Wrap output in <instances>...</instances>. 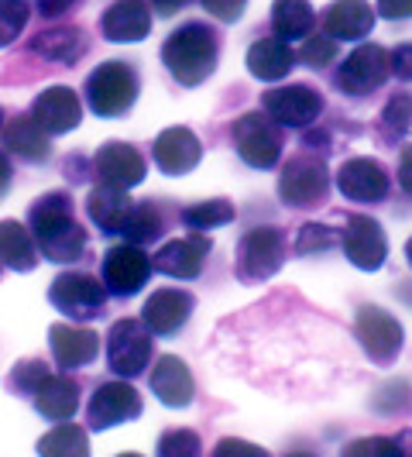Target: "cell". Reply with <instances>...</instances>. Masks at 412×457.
<instances>
[{
	"label": "cell",
	"instance_id": "1",
	"mask_svg": "<svg viewBox=\"0 0 412 457\" xmlns=\"http://www.w3.org/2000/svg\"><path fill=\"white\" fill-rule=\"evenodd\" d=\"M28 224H31V234H35L38 254H45L48 262L69 265V262H79L83 252H87V230L76 224L72 196L62 193V189L38 196L28 210Z\"/></svg>",
	"mask_w": 412,
	"mask_h": 457
},
{
	"label": "cell",
	"instance_id": "2",
	"mask_svg": "<svg viewBox=\"0 0 412 457\" xmlns=\"http://www.w3.org/2000/svg\"><path fill=\"white\" fill-rule=\"evenodd\" d=\"M220 59V42L213 35V28L200 21H189L176 28L165 46H161V62L169 69V76L183 87H200L213 76Z\"/></svg>",
	"mask_w": 412,
	"mask_h": 457
},
{
	"label": "cell",
	"instance_id": "3",
	"mask_svg": "<svg viewBox=\"0 0 412 457\" xmlns=\"http://www.w3.org/2000/svg\"><path fill=\"white\" fill-rule=\"evenodd\" d=\"M137 100V72L128 62H103L87 76V104L96 117H124Z\"/></svg>",
	"mask_w": 412,
	"mask_h": 457
},
{
	"label": "cell",
	"instance_id": "4",
	"mask_svg": "<svg viewBox=\"0 0 412 457\" xmlns=\"http://www.w3.org/2000/svg\"><path fill=\"white\" fill-rule=\"evenodd\" d=\"M230 137H234V148H237L241 162L251 169H275L282 159V131L265 111L237 117L230 128Z\"/></svg>",
	"mask_w": 412,
	"mask_h": 457
},
{
	"label": "cell",
	"instance_id": "5",
	"mask_svg": "<svg viewBox=\"0 0 412 457\" xmlns=\"http://www.w3.org/2000/svg\"><path fill=\"white\" fill-rule=\"evenodd\" d=\"M285 234L278 228H251L237 245V278L244 286L272 278L285 265Z\"/></svg>",
	"mask_w": 412,
	"mask_h": 457
},
{
	"label": "cell",
	"instance_id": "6",
	"mask_svg": "<svg viewBox=\"0 0 412 457\" xmlns=\"http://www.w3.org/2000/svg\"><path fill=\"white\" fill-rule=\"evenodd\" d=\"M155 334L137 320V317H124L111 327L107 334V361L117 378H137L144 368L152 365V341Z\"/></svg>",
	"mask_w": 412,
	"mask_h": 457
},
{
	"label": "cell",
	"instance_id": "7",
	"mask_svg": "<svg viewBox=\"0 0 412 457\" xmlns=\"http://www.w3.org/2000/svg\"><path fill=\"white\" fill-rule=\"evenodd\" d=\"M48 303L59 313H66L69 320H93L103 313L107 289L90 272H62L48 286Z\"/></svg>",
	"mask_w": 412,
	"mask_h": 457
},
{
	"label": "cell",
	"instance_id": "8",
	"mask_svg": "<svg viewBox=\"0 0 412 457\" xmlns=\"http://www.w3.org/2000/svg\"><path fill=\"white\" fill-rule=\"evenodd\" d=\"M354 337L361 341L365 354L375 365L389 368L399 358L402 344H406V330L382 306H361L358 317H354Z\"/></svg>",
	"mask_w": 412,
	"mask_h": 457
},
{
	"label": "cell",
	"instance_id": "9",
	"mask_svg": "<svg viewBox=\"0 0 412 457\" xmlns=\"http://www.w3.org/2000/svg\"><path fill=\"white\" fill-rule=\"evenodd\" d=\"M389 76H391V52H385L382 46H358L343 59V66L337 69L334 83L347 96H367V93L382 90Z\"/></svg>",
	"mask_w": 412,
	"mask_h": 457
},
{
	"label": "cell",
	"instance_id": "10",
	"mask_svg": "<svg viewBox=\"0 0 412 457\" xmlns=\"http://www.w3.org/2000/svg\"><path fill=\"white\" fill-rule=\"evenodd\" d=\"M152 275V258L144 254L141 245H117L103 254V269H100V282L107 289V296H135L141 286Z\"/></svg>",
	"mask_w": 412,
	"mask_h": 457
},
{
	"label": "cell",
	"instance_id": "11",
	"mask_svg": "<svg viewBox=\"0 0 412 457\" xmlns=\"http://www.w3.org/2000/svg\"><path fill=\"white\" fill-rule=\"evenodd\" d=\"M341 248L354 269L378 272L389 258V237H385L378 220H371L365 213H354V217H347V224L341 230Z\"/></svg>",
	"mask_w": 412,
	"mask_h": 457
},
{
	"label": "cell",
	"instance_id": "12",
	"mask_svg": "<svg viewBox=\"0 0 412 457\" xmlns=\"http://www.w3.org/2000/svg\"><path fill=\"white\" fill-rule=\"evenodd\" d=\"M334 183H337L343 200H350V204H382L391 189V176L378 159L358 155L337 169Z\"/></svg>",
	"mask_w": 412,
	"mask_h": 457
},
{
	"label": "cell",
	"instance_id": "13",
	"mask_svg": "<svg viewBox=\"0 0 412 457\" xmlns=\"http://www.w3.org/2000/svg\"><path fill=\"white\" fill-rule=\"evenodd\" d=\"M137 416H141V395L124 378L96 386V392L90 395V406H87L90 430H111V427H120V423L137 420Z\"/></svg>",
	"mask_w": 412,
	"mask_h": 457
},
{
	"label": "cell",
	"instance_id": "14",
	"mask_svg": "<svg viewBox=\"0 0 412 457\" xmlns=\"http://www.w3.org/2000/svg\"><path fill=\"white\" fill-rule=\"evenodd\" d=\"M326 189H330V172L320 159L313 155H299L293 159L282 176H278V196L289 206H317L326 200Z\"/></svg>",
	"mask_w": 412,
	"mask_h": 457
},
{
	"label": "cell",
	"instance_id": "15",
	"mask_svg": "<svg viewBox=\"0 0 412 457\" xmlns=\"http://www.w3.org/2000/svg\"><path fill=\"white\" fill-rule=\"evenodd\" d=\"M265 114L272 117L278 128H309L323 114V96L306 83L278 87L265 93Z\"/></svg>",
	"mask_w": 412,
	"mask_h": 457
},
{
	"label": "cell",
	"instance_id": "16",
	"mask_svg": "<svg viewBox=\"0 0 412 457\" xmlns=\"http://www.w3.org/2000/svg\"><path fill=\"white\" fill-rule=\"evenodd\" d=\"M93 169L100 176L103 186H117V189H135L137 183H144L148 162L137 152L135 145L128 141H107L96 148L93 155Z\"/></svg>",
	"mask_w": 412,
	"mask_h": 457
},
{
	"label": "cell",
	"instance_id": "17",
	"mask_svg": "<svg viewBox=\"0 0 412 457\" xmlns=\"http://www.w3.org/2000/svg\"><path fill=\"white\" fill-rule=\"evenodd\" d=\"M31 117L38 120V128H42L48 137L69 135V131H76L79 120H83V104H79L76 90H69V87H48V90H42L35 96Z\"/></svg>",
	"mask_w": 412,
	"mask_h": 457
},
{
	"label": "cell",
	"instance_id": "18",
	"mask_svg": "<svg viewBox=\"0 0 412 457\" xmlns=\"http://www.w3.org/2000/svg\"><path fill=\"white\" fill-rule=\"evenodd\" d=\"M193 310H196V299L189 296L185 289H159V293H152L148 303H144L141 323L155 337H172V334H179L185 323H189Z\"/></svg>",
	"mask_w": 412,
	"mask_h": 457
},
{
	"label": "cell",
	"instance_id": "19",
	"mask_svg": "<svg viewBox=\"0 0 412 457\" xmlns=\"http://www.w3.org/2000/svg\"><path fill=\"white\" fill-rule=\"evenodd\" d=\"M210 237L206 234H189V237H176V241H169V245H161L155 258H152V269L161 275H169V278H196V275L203 272L206 265V254H210Z\"/></svg>",
	"mask_w": 412,
	"mask_h": 457
},
{
	"label": "cell",
	"instance_id": "20",
	"mask_svg": "<svg viewBox=\"0 0 412 457\" xmlns=\"http://www.w3.org/2000/svg\"><path fill=\"white\" fill-rule=\"evenodd\" d=\"M48 347H52V358L62 371H76V368H87L96 361L100 354V337L96 330L87 327H76V323H52L48 330Z\"/></svg>",
	"mask_w": 412,
	"mask_h": 457
},
{
	"label": "cell",
	"instance_id": "21",
	"mask_svg": "<svg viewBox=\"0 0 412 457\" xmlns=\"http://www.w3.org/2000/svg\"><path fill=\"white\" fill-rule=\"evenodd\" d=\"M152 159L165 176H185L200 165L203 145L189 128H165L152 145Z\"/></svg>",
	"mask_w": 412,
	"mask_h": 457
},
{
	"label": "cell",
	"instance_id": "22",
	"mask_svg": "<svg viewBox=\"0 0 412 457\" xmlns=\"http://www.w3.org/2000/svg\"><path fill=\"white\" fill-rule=\"evenodd\" d=\"M100 31L107 42L135 46L152 31V7L144 0H114L100 18Z\"/></svg>",
	"mask_w": 412,
	"mask_h": 457
},
{
	"label": "cell",
	"instance_id": "23",
	"mask_svg": "<svg viewBox=\"0 0 412 457\" xmlns=\"http://www.w3.org/2000/svg\"><path fill=\"white\" fill-rule=\"evenodd\" d=\"M148 382H152V395L159 399L161 406H172V410H185L193 403V395H196L193 371L176 354H161L155 368H152V375H148Z\"/></svg>",
	"mask_w": 412,
	"mask_h": 457
},
{
	"label": "cell",
	"instance_id": "24",
	"mask_svg": "<svg viewBox=\"0 0 412 457\" xmlns=\"http://www.w3.org/2000/svg\"><path fill=\"white\" fill-rule=\"evenodd\" d=\"M375 28V11L367 0H334L323 14V35L326 38H343V42H358L367 38Z\"/></svg>",
	"mask_w": 412,
	"mask_h": 457
},
{
	"label": "cell",
	"instance_id": "25",
	"mask_svg": "<svg viewBox=\"0 0 412 457\" xmlns=\"http://www.w3.org/2000/svg\"><path fill=\"white\" fill-rule=\"evenodd\" d=\"M31 403H35L38 416H45L48 423H69L79 410V382L69 378V371H62V375L52 371L45 382L35 389Z\"/></svg>",
	"mask_w": 412,
	"mask_h": 457
},
{
	"label": "cell",
	"instance_id": "26",
	"mask_svg": "<svg viewBox=\"0 0 412 457\" xmlns=\"http://www.w3.org/2000/svg\"><path fill=\"white\" fill-rule=\"evenodd\" d=\"M0 137H4L7 155H18L21 162L38 165V162L52 159V141H48V135L38 128V120L31 114H21V117H14V120H7Z\"/></svg>",
	"mask_w": 412,
	"mask_h": 457
},
{
	"label": "cell",
	"instance_id": "27",
	"mask_svg": "<svg viewBox=\"0 0 412 457\" xmlns=\"http://www.w3.org/2000/svg\"><path fill=\"white\" fill-rule=\"evenodd\" d=\"M135 210V200L128 196V189H117V186H93L90 196H87V213L96 228L103 234H120L128 217Z\"/></svg>",
	"mask_w": 412,
	"mask_h": 457
},
{
	"label": "cell",
	"instance_id": "28",
	"mask_svg": "<svg viewBox=\"0 0 412 457\" xmlns=\"http://www.w3.org/2000/svg\"><path fill=\"white\" fill-rule=\"evenodd\" d=\"M296 66V52L285 38H258L251 48H248V72L261 83H278L285 79Z\"/></svg>",
	"mask_w": 412,
	"mask_h": 457
},
{
	"label": "cell",
	"instance_id": "29",
	"mask_svg": "<svg viewBox=\"0 0 412 457\" xmlns=\"http://www.w3.org/2000/svg\"><path fill=\"white\" fill-rule=\"evenodd\" d=\"M38 245L35 234L18 220H0V265L14 272H31L38 265Z\"/></svg>",
	"mask_w": 412,
	"mask_h": 457
},
{
	"label": "cell",
	"instance_id": "30",
	"mask_svg": "<svg viewBox=\"0 0 412 457\" xmlns=\"http://www.w3.org/2000/svg\"><path fill=\"white\" fill-rule=\"evenodd\" d=\"M31 52L42 55V59H52V62H66L72 66L83 52H87V35L79 28H48V31H38L31 38Z\"/></svg>",
	"mask_w": 412,
	"mask_h": 457
},
{
	"label": "cell",
	"instance_id": "31",
	"mask_svg": "<svg viewBox=\"0 0 412 457\" xmlns=\"http://www.w3.org/2000/svg\"><path fill=\"white\" fill-rule=\"evenodd\" d=\"M313 4L309 0H275L272 4V31L278 38L293 42V38H306L313 31Z\"/></svg>",
	"mask_w": 412,
	"mask_h": 457
},
{
	"label": "cell",
	"instance_id": "32",
	"mask_svg": "<svg viewBox=\"0 0 412 457\" xmlns=\"http://www.w3.org/2000/svg\"><path fill=\"white\" fill-rule=\"evenodd\" d=\"M38 457H90V436L76 423H55L38 440Z\"/></svg>",
	"mask_w": 412,
	"mask_h": 457
},
{
	"label": "cell",
	"instance_id": "33",
	"mask_svg": "<svg viewBox=\"0 0 412 457\" xmlns=\"http://www.w3.org/2000/svg\"><path fill=\"white\" fill-rule=\"evenodd\" d=\"M179 217H183V224L189 230L203 234V230H213V228H224V224H230V220L237 217V210H234V204H230V200H203V204L185 206Z\"/></svg>",
	"mask_w": 412,
	"mask_h": 457
},
{
	"label": "cell",
	"instance_id": "34",
	"mask_svg": "<svg viewBox=\"0 0 412 457\" xmlns=\"http://www.w3.org/2000/svg\"><path fill=\"white\" fill-rule=\"evenodd\" d=\"M120 234H124L128 245H148L161 234V213L152 204H135Z\"/></svg>",
	"mask_w": 412,
	"mask_h": 457
},
{
	"label": "cell",
	"instance_id": "35",
	"mask_svg": "<svg viewBox=\"0 0 412 457\" xmlns=\"http://www.w3.org/2000/svg\"><path fill=\"white\" fill-rule=\"evenodd\" d=\"M382 131L391 141L412 137V93H395L389 104L382 107Z\"/></svg>",
	"mask_w": 412,
	"mask_h": 457
},
{
	"label": "cell",
	"instance_id": "36",
	"mask_svg": "<svg viewBox=\"0 0 412 457\" xmlns=\"http://www.w3.org/2000/svg\"><path fill=\"white\" fill-rule=\"evenodd\" d=\"M159 457H203V440L185 427L165 430L159 436Z\"/></svg>",
	"mask_w": 412,
	"mask_h": 457
},
{
	"label": "cell",
	"instance_id": "37",
	"mask_svg": "<svg viewBox=\"0 0 412 457\" xmlns=\"http://www.w3.org/2000/svg\"><path fill=\"white\" fill-rule=\"evenodd\" d=\"M28 18H31L28 0H0V48H7L21 35Z\"/></svg>",
	"mask_w": 412,
	"mask_h": 457
},
{
	"label": "cell",
	"instance_id": "38",
	"mask_svg": "<svg viewBox=\"0 0 412 457\" xmlns=\"http://www.w3.org/2000/svg\"><path fill=\"white\" fill-rule=\"evenodd\" d=\"M48 375H52V368L45 361H38V358H28L21 365H14V371L7 375V389L21 392V395H35V389L45 382Z\"/></svg>",
	"mask_w": 412,
	"mask_h": 457
},
{
	"label": "cell",
	"instance_id": "39",
	"mask_svg": "<svg viewBox=\"0 0 412 457\" xmlns=\"http://www.w3.org/2000/svg\"><path fill=\"white\" fill-rule=\"evenodd\" d=\"M341 241V234L326 224H302L296 234V252L299 254H323L330 252Z\"/></svg>",
	"mask_w": 412,
	"mask_h": 457
},
{
	"label": "cell",
	"instance_id": "40",
	"mask_svg": "<svg viewBox=\"0 0 412 457\" xmlns=\"http://www.w3.org/2000/svg\"><path fill=\"white\" fill-rule=\"evenodd\" d=\"M341 457H402L395 436H358L343 447Z\"/></svg>",
	"mask_w": 412,
	"mask_h": 457
},
{
	"label": "cell",
	"instance_id": "41",
	"mask_svg": "<svg viewBox=\"0 0 412 457\" xmlns=\"http://www.w3.org/2000/svg\"><path fill=\"white\" fill-rule=\"evenodd\" d=\"M299 59L309 69H323L337 59V42L326 35H306V42L299 48Z\"/></svg>",
	"mask_w": 412,
	"mask_h": 457
},
{
	"label": "cell",
	"instance_id": "42",
	"mask_svg": "<svg viewBox=\"0 0 412 457\" xmlns=\"http://www.w3.org/2000/svg\"><path fill=\"white\" fill-rule=\"evenodd\" d=\"M210 457H272L265 447H258L251 440H241V436H224L217 447H213V454Z\"/></svg>",
	"mask_w": 412,
	"mask_h": 457
},
{
	"label": "cell",
	"instance_id": "43",
	"mask_svg": "<svg viewBox=\"0 0 412 457\" xmlns=\"http://www.w3.org/2000/svg\"><path fill=\"white\" fill-rule=\"evenodd\" d=\"M200 4H203L206 14L220 24L241 21V14H244V7H248V0H200Z\"/></svg>",
	"mask_w": 412,
	"mask_h": 457
},
{
	"label": "cell",
	"instance_id": "44",
	"mask_svg": "<svg viewBox=\"0 0 412 457\" xmlns=\"http://www.w3.org/2000/svg\"><path fill=\"white\" fill-rule=\"evenodd\" d=\"M375 11L389 21H409L412 18V0H378Z\"/></svg>",
	"mask_w": 412,
	"mask_h": 457
},
{
	"label": "cell",
	"instance_id": "45",
	"mask_svg": "<svg viewBox=\"0 0 412 457\" xmlns=\"http://www.w3.org/2000/svg\"><path fill=\"white\" fill-rule=\"evenodd\" d=\"M79 4H83V0H35L38 14L48 18V21H55V18H62V14H72Z\"/></svg>",
	"mask_w": 412,
	"mask_h": 457
},
{
	"label": "cell",
	"instance_id": "46",
	"mask_svg": "<svg viewBox=\"0 0 412 457\" xmlns=\"http://www.w3.org/2000/svg\"><path fill=\"white\" fill-rule=\"evenodd\" d=\"M391 72H395L399 79L412 83V42L409 46H399L391 52Z\"/></svg>",
	"mask_w": 412,
	"mask_h": 457
},
{
	"label": "cell",
	"instance_id": "47",
	"mask_svg": "<svg viewBox=\"0 0 412 457\" xmlns=\"http://www.w3.org/2000/svg\"><path fill=\"white\" fill-rule=\"evenodd\" d=\"M399 186L406 196H412V145H406L399 155Z\"/></svg>",
	"mask_w": 412,
	"mask_h": 457
},
{
	"label": "cell",
	"instance_id": "48",
	"mask_svg": "<svg viewBox=\"0 0 412 457\" xmlns=\"http://www.w3.org/2000/svg\"><path fill=\"white\" fill-rule=\"evenodd\" d=\"M144 4H148L152 11H159L161 18H169V14H176L179 7H185L189 0H144Z\"/></svg>",
	"mask_w": 412,
	"mask_h": 457
},
{
	"label": "cell",
	"instance_id": "49",
	"mask_svg": "<svg viewBox=\"0 0 412 457\" xmlns=\"http://www.w3.org/2000/svg\"><path fill=\"white\" fill-rule=\"evenodd\" d=\"M11 179H14L11 159H7V152H0V200L7 196V189H11Z\"/></svg>",
	"mask_w": 412,
	"mask_h": 457
},
{
	"label": "cell",
	"instance_id": "50",
	"mask_svg": "<svg viewBox=\"0 0 412 457\" xmlns=\"http://www.w3.org/2000/svg\"><path fill=\"white\" fill-rule=\"evenodd\" d=\"M406 262H409V269H412V237L406 241Z\"/></svg>",
	"mask_w": 412,
	"mask_h": 457
},
{
	"label": "cell",
	"instance_id": "51",
	"mask_svg": "<svg viewBox=\"0 0 412 457\" xmlns=\"http://www.w3.org/2000/svg\"><path fill=\"white\" fill-rule=\"evenodd\" d=\"M285 457H317V454H309V451H293V454H285Z\"/></svg>",
	"mask_w": 412,
	"mask_h": 457
},
{
	"label": "cell",
	"instance_id": "52",
	"mask_svg": "<svg viewBox=\"0 0 412 457\" xmlns=\"http://www.w3.org/2000/svg\"><path fill=\"white\" fill-rule=\"evenodd\" d=\"M120 457H141V454H120Z\"/></svg>",
	"mask_w": 412,
	"mask_h": 457
},
{
	"label": "cell",
	"instance_id": "53",
	"mask_svg": "<svg viewBox=\"0 0 412 457\" xmlns=\"http://www.w3.org/2000/svg\"><path fill=\"white\" fill-rule=\"evenodd\" d=\"M0 124H4V111H0Z\"/></svg>",
	"mask_w": 412,
	"mask_h": 457
}]
</instances>
